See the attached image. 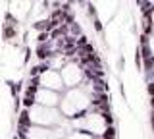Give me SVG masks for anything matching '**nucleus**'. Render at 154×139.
<instances>
[{"label":"nucleus","mask_w":154,"mask_h":139,"mask_svg":"<svg viewBox=\"0 0 154 139\" xmlns=\"http://www.w3.org/2000/svg\"><path fill=\"white\" fill-rule=\"evenodd\" d=\"M73 20L62 4L46 12L14 139H118L102 58L85 31L69 29Z\"/></svg>","instance_id":"nucleus-1"},{"label":"nucleus","mask_w":154,"mask_h":139,"mask_svg":"<svg viewBox=\"0 0 154 139\" xmlns=\"http://www.w3.org/2000/svg\"><path fill=\"white\" fill-rule=\"evenodd\" d=\"M141 10V39H139V52H141L144 79H146V93L150 97V124L154 131V0H137Z\"/></svg>","instance_id":"nucleus-2"}]
</instances>
